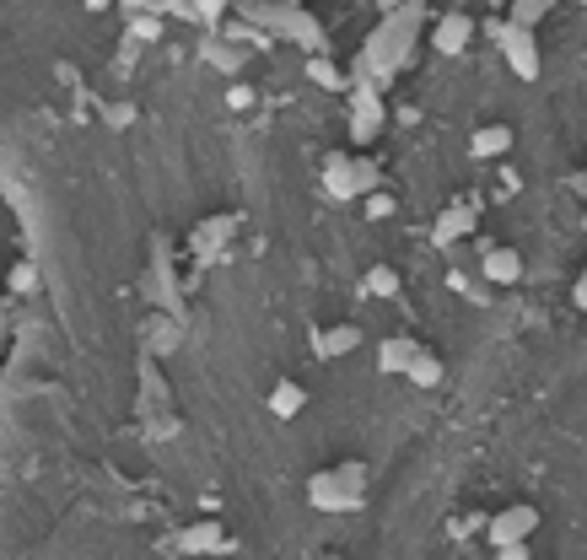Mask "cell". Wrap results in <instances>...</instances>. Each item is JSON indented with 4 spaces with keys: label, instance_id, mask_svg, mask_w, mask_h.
Listing matches in <instances>:
<instances>
[{
    "label": "cell",
    "instance_id": "2e32d148",
    "mask_svg": "<svg viewBox=\"0 0 587 560\" xmlns=\"http://www.w3.org/2000/svg\"><path fill=\"white\" fill-rule=\"evenodd\" d=\"M318 345H324V356H345V351L361 345V329H356V323H339V329H329Z\"/></svg>",
    "mask_w": 587,
    "mask_h": 560
},
{
    "label": "cell",
    "instance_id": "ffe728a7",
    "mask_svg": "<svg viewBox=\"0 0 587 560\" xmlns=\"http://www.w3.org/2000/svg\"><path fill=\"white\" fill-rule=\"evenodd\" d=\"M307 76L318 81V86H329V92H339V86H345V76L335 71V60H324V54H313V60H307Z\"/></svg>",
    "mask_w": 587,
    "mask_h": 560
},
{
    "label": "cell",
    "instance_id": "7a4b0ae2",
    "mask_svg": "<svg viewBox=\"0 0 587 560\" xmlns=\"http://www.w3.org/2000/svg\"><path fill=\"white\" fill-rule=\"evenodd\" d=\"M378 184H382V167L373 157L335 152V157L324 162V189H329L335 200H361V195H373Z\"/></svg>",
    "mask_w": 587,
    "mask_h": 560
},
{
    "label": "cell",
    "instance_id": "603a6c76",
    "mask_svg": "<svg viewBox=\"0 0 587 560\" xmlns=\"http://www.w3.org/2000/svg\"><path fill=\"white\" fill-rule=\"evenodd\" d=\"M119 6H129V11H140V6H146V0H119Z\"/></svg>",
    "mask_w": 587,
    "mask_h": 560
},
{
    "label": "cell",
    "instance_id": "d4e9b609",
    "mask_svg": "<svg viewBox=\"0 0 587 560\" xmlns=\"http://www.w3.org/2000/svg\"><path fill=\"white\" fill-rule=\"evenodd\" d=\"M583 232H587V216H583Z\"/></svg>",
    "mask_w": 587,
    "mask_h": 560
},
{
    "label": "cell",
    "instance_id": "cb8c5ba5",
    "mask_svg": "<svg viewBox=\"0 0 587 560\" xmlns=\"http://www.w3.org/2000/svg\"><path fill=\"white\" fill-rule=\"evenodd\" d=\"M286 6H307V0H286Z\"/></svg>",
    "mask_w": 587,
    "mask_h": 560
},
{
    "label": "cell",
    "instance_id": "9c48e42d",
    "mask_svg": "<svg viewBox=\"0 0 587 560\" xmlns=\"http://www.w3.org/2000/svg\"><path fill=\"white\" fill-rule=\"evenodd\" d=\"M302 409H307V388H302L296 377H281V383L270 388V415H275V421H296Z\"/></svg>",
    "mask_w": 587,
    "mask_h": 560
},
{
    "label": "cell",
    "instance_id": "ba28073f",
    "mask_svg": "<svg viewBox=\"0 0 587 560\" xmlns=\"http://www.w3.org/2000/svg\"><path fill=\"white\" fill-rule=\"evenodd\" d=\"M469 152L480 162L506 157V152H512V124H485V129H474V135H469Z\"/></svg>",
    "mask_w": 587,
    "mask_h": 560
},
{
    "label": "cell",
    "instance_id": "6da1fadb",
    "mask_svg": "<svg viewBox=\"0 0 587 560\" xmlns=\"http://www.w3.org/2000/svg\"><path fill=\"white\" fill-rule=\"evenodd\" d=\"M307 507L313 512H361L367 507V464H335L307 475Z\"/></svg>",
    "mask_w": 587,
    "mask_h": 560
},
{
    "label": "cell",
    "instance_id": "9a60e30c",
    "mask_svg": "<svg viewBox=\"0 0 587 560\" xmlns=\"http://www.w3.org/2000/svg\"><path fill=\"white\" fill-rule=\"evenodd\" d=\"M178 550H189V556H200V550H232V545H227V533H221V528L210 522V528H189Z\"/></svg>",
    "mask_w": 587,
    "mask_h": 560
},
{
    "label": "cell",
    "instance_id": "3957f363",
    "mask_svg": "<svg viewBox=\"0 0 587 560\" xmlns=\"http://www.w3.org/2000/svg\"><path fill=\"white\" fill-rule=\"evenodd\" d=\"M534 528H539V507H528V501H512V507H502V512L491 518V545H496V550L528 545V539H534Z\"/></svg>",
    "mask_w": 587,
    "mask_h": 560
},
{
    "label": "cell",
    "instance_id": "8fae6325",
    "mask_svg": "<svg viewBox=\"0 0 587 560\" xmlns=\"http://www.w3.org/2000/svg\"><path fill=\"white\" fill-rule=\"evenodd\" d=\"M206 65H216L221 76H238V71L249 65V49H243V43L216 39V33H210V43H206Z\"/></svg>",
    "mask_w": 587,
    "mask_h": 560
},
{
    "label": "cell",
    "instance_id": "30bf717a",
    "mask_svg": "<svg viewBox=\"0 0 587 560\" xmlns=\"http://www.w3.org/2000/svg\"><path fill=\"white\" fill-rule=\"evenodd\" d=\"M416 356H420V345L416 340H405V334H394V340H382L378 345V366L388 372V377H405Z\"/></svg>",
    "mask_w": 587,
    "mask_h": 560
},
{
    "label": "cell",
    "instance_id": "5bb4252c",
    "mask_svg": "<svg viewBox=\"0 0 587 560\" xmlns=\"http://www.w3.org/2000/svg\"><path fill=\"white\" fill-rule=\"evenodd\" d=\"M545 17H549V0H512V11H506V28H523V33H534Z\"/></svg>",
    "mask_w": 587,
    "mask_h": 560
},
{
    "label": "cell",
    "instance_id": "4fadbf2b",
    "mask_svg": "<svg viewBox=\"0 0 587 560\" xmlns=\"http://www.w3.org/2000/svg\"><path fill=\"white\" fill-rule=\"evenodd\" d=\"M227 232H238V216H216V221H200L195 227V253H216Z\"/></svg>",
    "mask_w": 587,
    "mask_h": 560
},
{
    "label": "cell",
    "instance_id": "8992f818",
    "mask_svg": "<svg viewBox=\"0 0 587 560\" xmlns=\"http://www.w3.org/2000/svg\"><path fill=\"white\" fill-rule=\"evenodd\" d=\"M485 280L491 286H517L523 280V253L517 248H485Z\"/></svg>",
    "mask_w": 587,
    "mask_h": 560
},
{
    "label": "cell",
    "instance_id": "7402d4cb",
    "mask_svg": "<svg viewBox=\"0 0 587 560\" xmlns=\"http://www.w3.org/2000/svg\"><path fill=\"white\" fill-rule=\"evenodd\" d=\"M572 297H577V308L587 313V270H583V280H577V291H572Z\"/></svg>",
    "mask_w": 587,
    "mask_h": 560
},
{
    "label": "cell",
    "instance_id": "277c9868",
    "mask_svg": "<svg viewBox=\"0 0 587 560\" xmlns=\"http://www.w3.org/2000/svg\"><path fill=\"white\" fill-rule=\"evenodd\" d=\"M502 54H506V65L517 71V81L539 76V39H534V33H523V28H502Z\"/></svg>",
    "mask_w": 587,
    "mask_h": 560
},
{
    "label": "cell",
    "instance_id": "e0dca14e",
    "mask_svg": "<svg viewBox=\"0 0 587 560\" xmlns=\"http://www.w3.org/2000/svg\"><path fill=\"white\" fill-rule=\"evenodd\" d=\"M405 377L420 383V388H437V383H442V361L431 356V351H420V356L410 361V372H405Z\"/></svg>",
    "mask_w": 587,
    "mask_h": 560
},
{
    "label": "cell",
    "instance_id": "5b68a950",
    "mask_svg": "<svg viewBox=\"0 0 587 560\" xmlns=\"http://www.w3.org/2000/svg\"><path fill=\"white\" fill-rule=\"evenodd\" d=\"M469 39H474V22H469L463 11L442 17V22L431 28V49H437V54H463V49H469Z\"/></svg>",
    "mask_w": 587,
    "mask_h": 560
},
{
    "label": "cell",
    "instance_id": "ac0fdd59",
    "mask_svg": "<svg viewBox=\"0 0 587 560\" xmlns=\"http://www.w3.org/2000/svg\"><path fill=\"white\" fill-rule=\"evenodd\" d=\"M129 39H135V43H157V39H163V17H157V11H135V17H129Z\"/></svg>",
    "mask_w": 587,
    "mask_h": 560
},
{
    "label": "cell",
    "instance_id": "44dd1931",
    "mask_svg": "<svg viewBox=\"0 0 587 560\" xmlns=\"http://www.w3.org/2000/svg\"><path fill=\"white\" fill-rule=\"evenodd\" d=\"M367 291H373V297H394V291H399V276H394V270H373V276H367Z\"/></svg>",
    "mask_w": 587,
    "mask_h": 560
},
{
    "label": "cell",
    "instance_id": "52a82bcc",
    "mask_svg": "<svg viewBox=\"0 0 587 560\" xmlns=\"http://www.w3.org/2000/svg\"><path fill=\"white\" fill-rule=\"evenodd\" d=\"M469 232H474V205H448V210L437 216V232H431V242L453 248V242L469 238Z\"/></svg>",
    "mask_w": 587,
    "mask_h": 560
},
{
    "label": "cell",
    "instance_id": "d6986e66",
    "mask_svg": "<svg viewBox=\"0 0 587 560\" xmlns=\"http://www.w3.org/2000/svg\"><path fill=\"white\" fill-rule=\"evenodd\" d=\"M227 11H232V0H189V22H206V28H216Z\"/></svg>",
    "mask_w": 587,
    "mask_h": 560
},
{
    "label": "cell",
    "instance_id": "7c38bea8",
    "mask_svg": "<svg viewBox=\"0 0 587 560\" xmlns=\"http://www.w3.org/2000/svg\"><path fill=\"white\" fill-rule=\"evenodd\" d=\"M378 129H382V103L373 92H361V97H356V114H350V135H356V141H373Z\"/></svg>",
    "mask_w": 587,
    "mask_h": 560
}]
</instances>
